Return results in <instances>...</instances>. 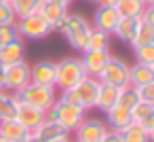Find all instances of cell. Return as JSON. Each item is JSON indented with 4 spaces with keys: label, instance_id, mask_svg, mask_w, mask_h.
I'll return each mask as SVG.
<instances>
[{
    "label": "cell",
    "instance_id": "cell-1",
    "mask_svg": "<svg viewBox=\"0 0 154 142\" xmlns=\"http://www.w3.org/2000/svg\"><path fill=\"white\" fill-rule=\"evenodd\" d=\"M91 28H93L91 21L87 17H82L80 13H66V17L53 28V32H59L72 49L85 51V43H87Z\"/></svg>",
    "mask_w": 154,
    "mask_h": 142
},
{
    "label": "cell",
    "instance_id": "cell-2",
    "mask_svg": "<svg viewBox=\"0 0 154 142\" xmlns=\"http://www.w3.org/2000/svg\"><path fill=\"white\" fill-rule=\"evenodd\" d=\"M99 81L95 76H85L82 81H78L72 89L68 91H61L59 98L70 102V104H76L80 106L82 110H95V102H97V93H99Z\"/></svg>",
    "mask_w": 154,
    "mask_h": 142
},
{
    "label": "cell",
    "instance_id": "cell-3",
    "mask_svg": "<svg viewBox=\"0 0 154 142\" xmlns=\"http://www.w3.org/2000/svg\"><path fill=\"white\" fill-rule=\"evenodd\" d=\"M87 74H85V68H82L80 57L68 55V57H61L59 62H55V89L57 91L72 89Z\"/></svg>",
    "mask_w": 154,
    "mask_h": 142
},
{
    "label": "cell",
    "instance_id": "cell-4",
    "mask_svg": "<svg viewBox=\"0 0 154 142\" xmlns=\"http://www.w3.org/2000/svg\"><path fill=\"white\" fill-rule=\"evenodd\" d=\"M47 117L53 119V121H57L66 131L72 134V131L80 125V121L87 117V110H82L80 106L70 104V102H66V100H61V98L57 95V100H55V104L51 106V110L47 112Z\"/></svg>",
    "mask_w": 154,
    "mask_h": 142
},
{
    "label": "cell",
    "instance_id": "cell-5",
    "mask_svg": "<svg viewBox=\"0 0 154 142\" xmlns=\"http://www.w3.org/2000/svg\"><path fill=\"white\" fill-rule=\"evenodd\" d=\"M17 26V32H19V38H28V40H42L47 36L53 34V26L36 11L32 15H26V17H19L15 21Z\"/></svg>",
    "mask_w": 154,
    "mask_h": 142
},
{
    "label": "cell",
    "instance_id": "cell-6",
    "mask_svg": "<svg viewBox=\"0 0 154 142\" xmlns=\"http://www.w3.org/2000/svg\"><path fill=\"white\" fill-rule=\"evenodd\" d=\"M19 100L26 104H32L45 112L51 110V106L57 100V89L55 87H47V85H38V83H28L19 93Z\"/></svg>",
    "mask_w": 154,
    "mask_h": 142
},
{
    "label": "cell",
    "instance_id": "cell-7",
    "mask_svg": "<svg viewBox=\"0 0 154 142\" xmlns=\"http://www.w3.org/2000/svg\"><path fill=\"white\" fill-rule=\"evenodd\" d=\"M97 81L103 85H114V87H125L129 85V64L122 57L110 55L101 72L97 74Z\"/></svg>",
    "mask_w": 154,
    "mask_h": 142
},
{
    "label": "cell",
    "instance_id": "cell-8",
    "mask_svg": "<svg viewBox=\"0 0 154 142\" xmlns=\"http://www.w3.org/2000/svg\"><path fill=\"white\" fill-rule=\"evenodd\" d=\"M28 83H30V64L26 60L15 62L11 66H5V83H2V89L13 91V93H19Z\"/></svg>",
    "mask_w": 154,
    "mask_h": 142
},
{
    "label": "cell",
    "instance_id": "cell-9",
    "mask_svg": "<svg viewBox=\"0 0 154 142\" xmlns=\"http://www.w3.org/2000/svg\"><path fill=\"white\" fill-rule=\"evenodd\" d=\"M106 131H108V125L103 119L85 117L72 134H74V142H101Z\"/></svg>",
    "mask_w": 154,
    "mask_h": 142
},
{
    "label": "cell",
    "instance_id": "cell-10",
    "mask_svg": "<svg viewBox=\"0 0 154 142\" xmlns=\"http://www.w3.org/2000/svg\"><path fill=\"white\" fill-rule=\"evenodd\" d=\"M45 117H47L45 110H40V108H36V106L26 104V102L19 100V106H17V115H15V119H17L28 131H34V129L45 121Z\"/></svg>",
    "mask_w": 154,
    "mask_h": 142
},
{
    "label": "cell",
    "instance_id": "cell-11",
    "mask_svg": "<svg viewBox=\"0 0 154 142\" xmlns=\"http://www.w3.org/2000/svg\"><path fill=\"white\" fill-rule=\"evenodd\" d=\"M30 83L55 87V62L53 60H40L34 66H30Z\"/></svg>",
    "mask_w": 154,
    "mask_h": 142
},
{
    "label": "cell",
    "instance_id": "cell-12",
    "mask_svg": "<svg viewBox=\"0 0 154 142\" xmlns=\"http://www.w3.org/2000/svg\"><path fill=\"white\" fill-rule=\"evenodd\" d=\"M120 19L118 11L114 7H106V5H99L93 13V28L106 32V34H112L114 28H116V21Z\"/></svg>",
    "mask_w": 154,
    "mask_h": 142
},
{
    "label": "cell",
    "instance_id": "cell-13",
    "mask_svg": "<svg viewBox=\"0 0 154 142\" xmlns=\"http://www.w3.org/2000/svg\"><path fill=\"white\" fill-rule=\"evenodd\" d=\"M110 55H112L110 51H82L80 62H82L85 74H87V76H95V79H97V74L101 72V68L106 66V62H108V57H110Z\"/></svg>",
    "mask_w": 154,
    "mask_h": 142
},
{
    "label": "cell",
    "instance_id": "cell-14",
    "mask_svg": "<svg viewBox=\"0 0 154 142\" xmlns=\"http://www.w3.org/2000/svg\"><path fill=\"white\" fill-rule=\"evenodd\" d=\"M38 13L55 28L68 13V5L61 2V0H42V5L38 7Z\"/></svg>",
    "mask_w": 154,
    "mask_h": 142
},
{
    "label": "cell",
    "instance_id": "cell-15",
    "mask_svg": "<svg viewBox=\"0 0 154 142\" xmlns=\"http://www.w3.org/2000/svg\"><path fill=\"white\" fill-rule=\"evenodd\" d=\"M106 115V125H108V129H114V131H122L125 127H129L131 123H133V117H131V110H127V108H122V106H112L108 112H103Z\"/></svg>",
    "mask_w": 154,
    "mask_h": 142
},
{
    "label": "cell",
    "instance_id": "cell-16",
    "mask_svg": "<svg viewBox=\"0 0 154 142\" xmlns=\"http://www.w3.org/2000/svg\"><path fill=\"white\" fill-rule=\"evenodd\" d=\"M34 134H36L42 142H53V140H59V138H68V136H70V131H66L57 121H53V119H49V117H45V121L34 129Z\"/></svg>",
    "mask_w": 154,
    "mask_h": 142
},
{
    "label": "cell",
    "instance_id": "cell-17",
    "mask_svg": "<svg viewBox=\"0 0 154 142\" xmlns=\"http://www.w3.org/2000/svg\"><path fill=\"white\" fill-rule=\"evenodd\" d=\"M146 83H154V64L135 62L133 66H129V85L139 87Z\"/></svg>",
    "mask_w": 154,
    "mask_h": 142
},
{
    "label": "cell",
    "instance_id": "cell-18",
    "mask_svg": "<svg viewBox=\"0 0 154 142\" xmlns=\"http://www.w3.org/2000/svg\"><path fill=\"white\" fill-rule=\"evenodd\" d=\"M23 51H26V45H23L21 38L2 45V47H0V64H2V66H11L15 62H21L23 60Z\"/></svg>",
    "mask_w": 154,
    "mask_h": 142
},
{
    "label": "cell",
    "instance_id": "cell-19",
    "mask_svg": "<svg viewBox=\"0 0 154 142\" xmlns=\"http://www.w3.org/2000/svg\"><path fill=\"white\" fill-rule=\"evenodd\" d=\"M139 24H141V19L139 17H120L118 21H116V28H114V36L118 38V40H122V43H131L133 40V36H135V32H137V28H139Z\"/></svg>",
    "mask_w": 154,
    "mask_h": 142
},
{
    "label": "cell",
    "instance_id": "cell-20",
    "mask_svg": "<svg viewBox=\"0 0 154 142\" xmlns=\"http://www.w3.org/2000/svg\"><path fill=\"white\" fill-rule=\"evenodd\" d=\"M118 93H120V87H114V85H99V93H97V102H95V110L99 112H108L112 106H116L118 102Z\"/></svg>",
    "mask_w": 154,
    "mask_h": 142
},
{
    "label": "cell",
    "instance_id": "cell-21",
    "mask_svg": "<svg viewBox=\"0 0 154 142\" xmlns=\"http://www.w3.org/2000/svg\"><path fill=\"white\" fill-rule=\"evenodd\" d=\"M19 106V95L7 89H0V121H9L15 119Z\"/></svg>",
    "mask_w": 154,
    "mask_h": 142
},
{
    "label": "cell",
    "instance_id": "cell-22",
    "mask_svg": "<svg viewBox=\"0 0 154 142\" xmlns=\"http://www.w3.org/2000/svg\"><path fill=\"white\" fill-rule=\"evenodd\" d=\"M28 129L17 121V119H9V121H0V136L7 142H23Z\"/></svg>",
    "mask_w": 154,
    "mask_h": 142
},
{
    "label": "cell",
    "instance_id": "cell-23",
    "mask_svg": "<svg viewBox=\"0 0 154 142\" xmlns=\"http://www.w3.org/2000/svg\"><path fill=\"white\" fill-rule=\"evenodd\" d=\"M85 51H110V34L97 28H91L87 43H85Z\"/></svg>",
    "mask_w": 154,
    "mask_h": 142
},
{
    "label": "cell",
    "instance_id": "cell-24",
    "mask_svg": "<svg viewBox=\"0 0 154 142\" xmlns=\"http://www.w3.org/2000/svg\"><path fill=\"white\" fill-rule=\"evenodd\" d=\"M129 45H131V49L143 47V45H154V26L141 21L139 28H137V32H135V36H133V40Z\"/></svg>",
    "mask_w": 154,
    "mask_h": 142
},
{
    "label": "cell",
    "instance_id": "cell-25",
    "mask_svg": "<svg viewBox=\"0 0 154 142\" xmlns=\"http://www.w3.org/2000/svg\"><path fill=\"white\" fill-rule=\"evenodd\" d=\"M114 9L118 11L120 17H141L146 5L141 2V0H120Z\"/></svg>",
    "mask_w": 154,
    "mask_h": 142
},
{
    "label": "cell",
    "instance_id": "cell-26",
    "mask_svg": "<svg viewBox=\"0 0 154 142\" xmlns=\"http://www.w3.org/2000/svg\"><path fill=\"white\" fill-rule=\"evenodd\" d=\"M40 5H42V0H11V7H13V13L17 19L36 13Z\"/></svg>",
    "mask_w": 154,
    "mask_h": 142
},
{
    "label": "cell",
    "instance_id": "cell-27",
    "mask_svg": "<svg viewBox=\"0 0 154 142\" xmlns=\"http://www.w3.org/2000/svg\"><path fill=\"white\" fill-rule=\"evenodd\" d=\"M120 138L122 142H152V136H148L137 123H131L129 127H125L120 131Z\"/></svg>",
    "mask_w": 154,
    "mask_h": 142
},
{
    "label": "cell",
    "instance_id": "cell-28",
    "mask_svg": "<svg viewBox=\"0 0 154 142\" xmlns=\"http://www.w3.org/2000/svg\"><path fill=\"white\" fill-rule=\"evenodd\" d=\"M131 117H133V123H143V121L152 119V117H154V104L139 100V102L131 108Z\"/></svg>",
    "mask_w": 154,
    "mask_h": 142
},
{
    "label": "cell",
    "instance_id": "cell-29",
    "mask_svg": "<svg viewBox=\"0 0 154 142\" xmlns=\"http://www.w3.org/2000/svg\"><path fill=\"white\" fill-rule=\"evenodd\" d=\"M139 102V98H137V91H135V87H131V85H125V87H120V93H118V106H122V108H127V110H131L135 104Z\"/></svg>",
    "mask_w": 154,
    "mask_h": 142
},
{
    "label": "cell",
    "instance_id": "cell-30",
    "mask_svg": "<svg viewBox=\"0 0 154 142\" xmlns=\"http://www.w3.org/2000/svg\"><path fill=\"white\" fill-rule=\"evenodd\" d=\"M17 38H19V32H17L15 24H2L0 26V47L11 43V40H17Z\"/></svg>",
    "mask_w": 154,
    "mask_h": 142
},
{
    "label": "cell",
    "instance_id": "cell-31",
    "mask_svg": "<svg viewBox=\"0 0 154 142\" xmlns=\"http://www.w3.org/2000/svg\"><path fill=\"white\" fill-rule=\"evenodd\" d=\"M137 62L141 64H154V45H143V47H135L133 49Z\"/></svg>",
    "mask_w": 154,
    "mask_h": 142
},
{
    "label": "cell",
    "instance_id": "cell-32",
    "mask_svg": "<svg viewBox=\"0 0 154 142\" xmlns=\"http://www.w3.org/2000/svg\"><path fill=\"white\" fill-rule=\"evenodd\" d=\"M17 17L13 13V7L11 2H5V0H0V26L2 24H15Z\"/></svg>",
    "mask_w": 154,
    "mask_h": 142
},
{
    "label": "cell",
    "instance_id": "cell-33",
    "mask_svg": "<svg viewBox=\"0 0 154 142\" xmlns=\"http://www.w3.org/2000/svg\"><path fill=\"white\" fill-rule=\"evenodd\" d=\"M135 91H137V98L141 102H152L154 104V83L139 85V87H135Z\"/></svg>",
    "mask_w": 154,
    "mask_h": 142
},
{
    "label": "cell",
    "instance_id": "cell-34",
    "mask_svg": "<svg viewBox=\"0 0 154 142\" xmlns=\"http://www.w3.org/2000/svg\"><path fill=\"white\" fill-rule=\"evenodd\" d=\"M101 142H122V138H120V131L108 129V131H106V136L101 138Z\"/></svg>",
    "mask_w": 154,
    "mask_h": 142
},
{
    "label": "cell",
    "instance_id": "cell-35",
    "mask_svg": "<svg viewBox=\"0 0 154 142\" xmlns=\"http://www.w3.org/2000/svg\"><path fill=\"white\" fill-rule=\"evenodd\" d=\"M23 142H42V140H40L34 131H28V134H26V138H23Z\"/></svg>",
    "mask_w": 154,
    "mask_h": 142
},
{
    "label": "cell",
    "instance_id": "cell-36",
    "mask_svg": "<svg viewBox=\"0 0 154 142\" xmlns=\"http://www.w3.org/2000/svg\"><path fill=\"white\" fill-rule=\"evenodd\" d=\"M120 0H99V5H106V7H116Z\"/></svg>",
    "mask_w": 154,
    "mask_h": 142
},
{
    "label": "cell",
    "instance_id": "cell-37",
    "mask_svg": "<svg viewBox=\"0 0 154 142\" xmlns=\"http://www.w3.org/2000/svg\"><path fill=\"white\" fill-rule=\"evenodd\" d=\"M141 2H143L146 7H154V0H141Z\"/></svg>",
    "mask_w": 154,
    "mask_h": 142
},
{
    "label": "cell",
    "instance_id": "cell-38",
    "mask_svg": "<svg viewBox=\"0 0 154 142\" xmlns=\"http://www.w3.org/2000/svg\"><path fill=\"white\" fill-rule=\"evenodd\" d=\"M53 142H72V140H70V136H68V138H59V140H53Z\"/></svg>",
    "mask_w": 154,
    "mask_h": 142
},
{
    "label": "cell",
    "instance_id": "cell-39",
    "mask_svg": "<svg viewBox=\"0 0 154 142\" xmlns=\"http://www.w3.org/2000/svg\"><path fill=\"white\" fill-rule=\"evenodd\" d=\"M61 2H66V5H68V7H70V5H72V2H74V0H61Z\"/></svg>",
    "mask_w": 154,
    "mask_h": 142
},
{
    "label": "cell",
    "instance_id": "cell-40",
    "mask_svg": "<svg viewBox=\"0 0 154 142\" xmlns=\"http://www.w3.org/2000/svg\"><path fill=\"white\" fill-rule=\"evenodd\" d=\"M87 2H99V0H87Z\"/></svg>",
    "mask_w": 154,
    "mask_h": 142
},
{
    "label": "cell",
    "instance_id": "cell-41",
    "mask_svg": "<svg viewBox=\"0 0 154 142\" xmlns=\"http://www.w3.org/2000/svg\"><path fill=\"white\" fill-rule=\"evenodd\" d=\"M0 142H7V140H5V138H2V136H0Z\"/></svg>",
    "mask_w": 154,
    "mask_h": 142
},
{
    "label": "cell",
    "instance_id": "cell-42",
    "mask_svg": "<svg viewBox=\"0 0 154 142\" xmlns=\"http://www.w3.org/2000/svg\"><path fill=\"white\" fill-rule=\"evenodd\" d=\"M5 2H11V0H5Z\"/></svg>",
    "mask_w": 154,
    "mask_h": 142
},
{
    "label": "cell",
    "instance_id": "cell-43",
    "mask_svg": "<svg viewBox=\"0 0 154 142\" xmlns=\"http://www.w3.org/2000/svg\"><path fill=\"white\" fill-rule=\"evenodd\" d=\"M0 89H2V87H0Z\"/></svg>",
    "mask_w": 154,
    "mask_h": 142
},
{
    "label": "cell",
    "instance_id": "cell-44",
    "mask_svg": "<svg viewBox=\"0 0 154 142\" xmlns=\"http://www.w3.org/2000/svg\"><path fill=\"white\" fill-rule=\"evenodd\" d=\"M72 142H74V140H72Z\"/></svg>",
    "mask_w": 154,
    "mask_h": 142
}]
</instances>
